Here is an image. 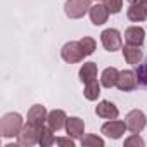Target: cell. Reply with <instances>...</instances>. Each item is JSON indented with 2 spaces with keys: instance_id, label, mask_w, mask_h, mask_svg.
Here are the masks:
<instances>
[{
  "instance_id": "obj_18",
  "label": "cell",
  "mask_w": 147,
  "mask_h": 147,
  "mask_svg": "<svg viewBox=\"0 0 147 147\" xmlns=\"http://www.w3.org/2000/svg\"><path fill=\"white\" fill-rule=\"evenodd\" d=\"M118 75H119V71H118L116 67H107V69H104V71H102V78H100L102 87H106V88L116 87Z\"/></svg>"
},
{
  "instance_id": "obj_27",
  "label": "cell",
  "mask_w": 147,
  "mask_h": 147,
  "mask_svg": "<svg viewBox=\"0 0 147 147\" xmlns=\"http://www.w3.org/2000/svg\"><path fill=\"white\" fill-rule=\"evenodd\" d=\"M138 2H140V4H142V7L147 11V0H138Z\"/></svg>"
},
{
  "instance_id": "obj_4",
  "label": "cell",
  "mask_w": 147,
  "mask_h": 147,
  "mask_svg": "<svg viewBox=\"0 0 147 147\" xmlns=\"http://www.w3.org/2000/svg\"><path fill=\"white\" fill-rule=\"evenodd\" d=\"M100 40H102V45L106 50L109 52H114V50H119L121 49V35L118 30L114 28H109V30H104L100 33Z\"/></svg>"
},
{
  "instance_id": "obj_15",
  "label": "cell",
  "mask_w": 147,
  "mask_h": 147,
  "mask_svg": "<svg viewBox=\"0 0 147 147\" xmlns=\"http://www.w3.org/2000/svg\"><path fill=\"white\" fill-rule=\"evenodd\" d=\"M95 113H97V116L106 118V119H116L118 118V107L109 100H102L95 107Z\"/></svg>"
},
{
  "instance_id": "obj_11",
  "label": "cell",
  "mask_w": 147,
  "mask_h": 147,
  "mask_svg": "<svg viewBox=\"0 0 147 147\" xmlns=\"http://www.w3.org/2000/svg\"><path fill=\"white\" fill-rule=\"evenodd\" d=\"M66 131H67V135H71L73 138L83 137V131H85V123H83V119H80V118H67V121H66Z\"/></svg>"
},
{
  "instance_id": "obj_12",
  "label": "cell",
  "mask_w": 147,
  "mask_h": 147,
  "mask_svg": "<svg viewBox=\"0 0 147 147\" xmlns=\"http://www.w3.org/2000/svg\"><path fill=\"white\" fill-rule=\"evenodd\" d=\"M88 12H90V19H92V23H94L95 26L104 24V23L107 21V18H109V9H107L106 5H100V4L90 7Z\"/></svg>"
},
{
  "instance_id": "obj_5",
  "label": "cell",
  "mask_w": 147,
  "mask_h": 147,
  "mask_svg": "<svg viewBox=\"0 0 147 147\" xmlns=\"http://www.w3.org/2000/svg\"><path fill=\"white\" fill-rule=\"evenodd\" d=\"M126 128L131 131V133H140L144 128H145V114L138 109H133L126 114Z\"/></svg>"
},
{
  "instance_id": "obj_17",
  "label": "cell",
  "mask_w": 147,
  "mask_h": 147,
  "mask_svg": "<svg viewBox=\"0 0 147 147\" xmlns=\"http://www.w3.org/2000/svg\"><path fill=\"white\" fill-rule=\"evenodd\" d=\"M95 78H97V64H95V62H87V64H83L82 69H80V80H82L83 83H88V82H92V80H95Z\"/></svg>"
},
{
  "instance_id": "obj_23",
  "label": "cell",
  "mask_w": 147,
  "mask_h": 147,
  "mask_svg": "<svg viewBox=\"0 0 147 147\" xmlns=\"http://www.w3.org/2000/svg\"><path fill=\"white\" fill-rule=\"evenodd\" d=\"M104 2H106L104 5L109 9L111 14H118L123 7V0H104Z\"/></svg>"
},
{
  "instance_id": "obj_26",
  "label": "cell",
  "mask_w": 147,
  "mask_h": 147,
  "mask_svg": "<svg viewBox=\"0 0 147 147\" xmlns=\"http://www.w3.org/2000/svg\"><path fill=\"white\" fill-rule=\"evenodd\" d=\"M55 144L66 145V147H73V145H75V140H73V138H62V137H59V138H55Z\"/></svg>"
},
{
  "instance_id": "obj_19",
  "label": "cell",
  "mask_w": 147,
  "mask_h": 147,
  "mask_svg": "<svg viewBox=\"0 0 147 147\" xmlns=\"http://www.w3.org/2000/svg\"><path fill=\"white\" fill-rule=\"evenodd\" d=\"M54 130L49 126H40L38 128V144L42 145V147H49V145H52V144H55V137H54V133H52Z\"/></svg>"
},
{
  "instance_id": "obj_6",
  "label": "cell",
  "mask_w": 147,
  "mask_h": 147,
  "mask_svg": "<svg viewBox=\"0 0 147 147\" xmlns=\"http://www.w3.org/2000/svg\"><path fill=\"white\" fill-rule=\"evenodd\" d=\"M138 83V78H137V73L133 71H121L118 75V82H116V87L123 92H130L137 87Z\"/></svg>"
},
{
  "instance_id": "obj_7",
  "label": "cell",
  "mask_w": 147,
  "mask_h": 147,
  "mask_svg": "<svg viewBox=\"0 0 147 147\" xmlns=\"http://www.w3.org/2000/svg\"><path fill=\"white\" fill-rule=\"evenodd\" d=\"M125 130H128L125 121L111 119V121H107V123L102 125V133H104L106 137H109V138H119V137L125 133Z\"/></svg>"
},
{
  "instance_id": "obj_13",
  "label": "cell",
  "mask_w": 147,
  "mask_h": 147,
  "mask_svg": "<svg viewBox=\"0 0 147 147\" xmlns=\"http://www.w3.org/2000/svg\"><path fill=\"white\" fill-rule=\"evenodd\" d=\"M66 121H67L66 113L61 111V109H54V111H50L49 116H47V123H49V126H50L52 130H55V131L61 130L62 126H66Z\"/></svg>"
},
{
  "instance_id": "obj_8",
  "label": "cell",
  "mask_w": 147,
  "mask_h": 147,
  "mask_svg": "<svg viewBox=\"0 0 147 147\" xmlns=\"http://www.w3.org/2000/svg\"><path fill=\"white\" fill-rule=\"evenodd\" d=\"M18 142H19V145H26V147L38 144V128H35L28 123L26 126H23L21 133L18 135Z\"/></svg>"
},
{
  "instance_id": "obj_9",
  "label": "cell",
  "mask_w": 147,
  "mask_h": 147,
  "mask_svg": "<svg viewBox=\"0 0 147 147\" xmlns=\"http://www.w3.org/2000/svg\"><path fill=\"white\" fill-rule=\"evenodd\" d=\"M47 109L43 106H33L30 111H28V123L35 128H40L43 126V123L47 121Z\"/></svg>"
},
{
  "instance_id": "obj_20",
  "label": "cell",
  "mask_w": 147,
  "mask_h": 147,
  "mask_svg": "<svg viewBox=\"0 0 147 147\" xmlns=\"http://www.w3.org/2000/svg\"><path fill=\"white\" fill-rule=\"evenodd\" d=\"M83 94L88 100H95L100 95V85L97 83V80H92V82L85 83V92Z\"/></svg>"
},
{
  "instance_id": "obj_2",
  "label": "cell",
  "mask_w": 147,
  "mask_h": 147,
  "mask_svg": "<svg viewBox=\"0 0 147 147\" xmlns=\"http://www.w3.org/2000/svg\"><path fill=\"white\" fill-rule=\"evenodd\" d=\"M90 11V0H67L64 5V12L71 19H80Z\"/></svg>"
},
{
  "instance_id": "obj_10",
  "label": "cell",
  "mask_w": 147,
  "mask_h": 147,
  "mask_svg": "<svg viewBox=\"0 0 147 147\" xmlns=\"http://www.w3.org/2000/svg\"><path fill=\"white\" fill-rule=\"evenodd\" d=\"M128 2H130V7H128V11H126L128 19L133 21V23L144 21V19L147 18V11L142 7V4L138 2V0H128Z\"/></svg>"
},
{
  "instance_id": "obj_22",
  "label": "cell",
  "mask_w": 147,
  "mask_h": 147,
  "mask_svg": "<svg viewBox=\"0 0 147 147\" xmlns=\"http://www.w3.org/2000/svg\"><path fill=\"white\" fill-rule=\"evenodd\" d=\"M80 43H82V49H83L85 55H92V54H94V50H95V42H94V38L83 36V38L80 40Z\"/></svg>"
},
{
  "instance_id": "obj_21",
  "label": "cell",
  "mask_w": 147,
  "mask_h": 147,
  "mask_svg": "<svg viewBox=\"0 0 147 147\" xmlns=\"http://www.w3.org/2000/svg\"><path fill=\"white\" fill-rule=\"evenodd\" d=\"M82 145H85V147H102L104 140L97 135H85V137H82Z\"/></svg>"
},
{
  "instance_id": "obj_24",
  "label": "cell",
  "mask_w": 147,
  "mask_h": 147,
  "mask_svg": "<svg viewBox=\"0 0 147 147\" xmlns=\"http://www.w3.org/2000/svg\"><path fill=\"white\" fill-rule=\"evenodd\" d=\"M137 78H138V82L142 83V85H145L147 87V61L137 69Z\"/></svg>"
},
{
  "instance_id": "obj_16",
  "label": "cell",
  "mask_w": 147,
  "mask_h": 147,
  "mask_svg": "<svg viewBox=\"0 0 147 147\" xmlns=\"http://www.w3.org/2000/svg\"><path fill=\"white\" fill-rule=\"evenodd\" d=\"M123 55H125V61L128 64H138L142 61V50H140V45H125L123 47Z\"/></svg>"
},
{
  "instance_id": "obj_3",
  "label": "cell",
  "mask_w": 147,
  "mask_h": 147,
  "mask_svg": "<svg viewBox=\"0 0 147 147\" xmlns=\"http://www.w3.org/2000/svg\"><path fill=\"white\" fill-rule=\"evenodd\" d=\"M61 55H62V59H64L66 62L75 64V62L83 61L85 52H83V49H82V43H80V42H67V43L62 47Z\"/></svg>"
},
{
  "instance_id": "obj_14",
  "label": "cell",
  "mask_w": 147,
  "mask_h": 147,
  "mask_svg": "<svg viewBox=\"0 0 147 147\" xmlns=\"http://www.w3.org/2000/svg\"><path fill=\"white\" fill-rule=\"evenodd\" d=\"M144 38H145V31H144L140 26H130V28H126V31H125V40H126V43L142 45V43H144Z\"/></svg>"
},
{
  "instance_id": "obj_1",
  "label": "cell",
  "mask_w": 147,
  "mask_h": 147,
  "mask_svg": "<svg viewBox=\"0 0 147 147\" xmlns=\"http://www.w3.org/2000/svg\"><path fill=\"white\" fill-rule=\"evenodd\" d=\"M23 130V118L18 113H7L0 119V133L2 137H18Z\"/></svg>"
},
{
  "instance_id": "obj_25",
  "label": "cell",
  "mask_w": 147,
  "mask_h": 147,
  "mask_svg": "<svg viewBox=\"0 0 147 147\" xmlns=\"http://www.w3.org/2000/svg\"><path fill=\"white\" fill-rule=\"evenodd\" d=\"M125 145L126 147H131V145H137V147H144V140L138 137V133H133L130 138L125 140Z\"/></svg>"
}]
</instances>
